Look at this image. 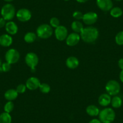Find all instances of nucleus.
I'll list each match as a JSON object with an SVG mask.
<instances>
[{"mask_svg": "<svg viewBox=\"0 0 123 123\" xmlns=\"http://www.w3.org/2000/svg\"><path fill=\"white\" fill-rule=\"evenodd\" d=\"M99 36L98 30L94 27H87L84 28L81 33L80 37L85 42L87 43H94Z\"/></svg>", "mask_w": 123, "mask_h": 123, "instance_id": "1", "label": "nucleus"}, {"mask_svg": "<svg viewBox=\"0 0 123 123\" xmlns=\"http://www.w3.org/2000/svg\"><path fill=\"white\" fill-rule=\"evenodd\" d=\"M11 69V64H10L8 62H4V63H2L1 65V71L4 73H7L9 72Z\"/></svg>", "mask_w": 123, "mask_h": 123, "instance_id": "30", "label": "nucleus"}, {"mask_svg": "<svg viewBox=\"0 0 123 123\" xmlns=\"http://www.w3.org/2000/svg\"><path fill=\"white\" fill-rule=\"evenodd\" d=\"M111 104L113 108H119L122 106L123 100H122L121 98L119 97V96L115 95V96H113V98L111 99Z\"/></svg>", "mask_w": 123, "mask_h": 123, "instance_id": "22", "label": "nucleus"}, {"mask_svg": "<svg viewBox=\"0 0 123 123\" xmlns=\"http://www.w3.org/2000/svg\"><path fill=\"white\" fill-rule=\"evenodd\" d=\"M13 38L9 34H4L0 36V45L3 47H9L12 44Z\"/></svg>", "mask_w": 123, "mask_h": 123, "instance_id": "15", "label": "nucleus"}, {"mask_svg": "<svg viewBox=\"0 0 123 123\" xmlns=\"http://www.w3.org/2000/svg\"><path fill=\"white\" fill-rule=\"evenodd\" d=\"M25 62L26 64L31 69V70L33 71L38 64L39 57L36 53L33 52H30L26 54L25 57Z\"/></svg>", "mask_w": 123, "mask_h": 123, "instance_id": "7", "label": "nucleus"}, {"mask_svg": "<svg viewBox=\"0 0 123 123\" xmlns=\"http://www.w3.org/2000/svg\"><path fill=\"white\" fill-rule=\"evenodd\" d=\"M53 28L51 27L50 25L47 24L40 25L36 30V35L37 37L43 39L49 38L53 35Z\"/></svg>", "mask_w": 123, "mask_h": 123, "instance_id": "3", "label": "nucleus"}, {"mask_svg": "<svg viewBox=\"0 0 123 123\" xmlns=\"http://www.w3.org/2000/svg\"><path fill=\"white\" fill-rule=\"evenodd\" d=\"M115 40L117 45H123V31H121L116 35Z\"/></svg>", "mask_w": 123, "mask_h": 123, "instance_id": "26", "label": "nucleus"}, {"mask_svg": "<svg viewBox=\"0 0 123 123\" xmlns=\"http://www.w3.org/2000/svg\"><path fill=\"white\" fill-rule=\"evenodd\" d=\"M41 83L39 79L35 77H31L28 79L26 81L25 85L28 89L30 91H35L39 88Z\"/></svg>", "mask_w": 123, "mask_h": 123, "instance_id": "13", "label": "nucleus"}, {"mask_svg": "<svg viewBox=\"0 0 123 123\" xmlns=\"http://www.w3.org/2000/svg\"><path fill=\"white\" fill-rule=\"evenodd\" d=\"M67 67L69 69H74L77 68L79 65V61L77 58L74 56H70L66 60Z\"/></svg>", "mask_w": 123, "mask_h": 123, "instance_id": "17", "label": "nucleus"}, {"mask_svg": "<svg viewBox=\"0 0 123 123\" xmlns=\"http://www.w3.org/2000/svg\"><path fill=\"white\" fill-rule=\"evenodd\" d=\"M6 23V21L3 18H0V28L5 27Z\"/></svg>", "mask_w": 123, "mask_h": 123, "instance_id": "32", "label": "nucleus"}, {"mask_svg": "<svg viewBox=\"0 0 123 123\" xmlns=\"http://www.w3.org/2000/svg\"><path fill=\"white\" fill-rule=\"evenodd\" d=\"M12 120L10 113L4 112L0 114V123H12Z\"/></svg>", "mask_w": 123, "mask_h": 123, "instance_id": "24", "label": "nucleus"}, {"mask_svg": "<svg viewBox=\"0 0 123 123\" xmlns=\"http://www.w3.org/2000/svg\"><path fill=\"white\" fill-rule=\"evenodd\" d=\"M71 28L74 31V32L80 33L83 30L84 27L81 22L79 21H74L71 24Z\"/></svg>", "mask_w": 123, "mask_h": 123, "instance_id": "20", "label": "nucleus"}, {"mask_svg": "<svg viewBox=\"0 0 123 123\" xmlns=\"http://www.w3.org/2000/svg\"><path fill=\"white\" fill-rule=\"evenodd\" d=\"M76 1L79 3H85L87 2L88 0H76Z\"/></svg>", "mask_w": 123, "mask_h": 123, "instance_id": "36", "label": "nucleus"}, {"mask_svg": "<svg viewBox=\"0 0 123 123\" xmlns=\"http://www.w3.org/2000/svg\"><path fill=\"white\" fill-rule=\"evenodd\" d=\"M81 39L80 35L77 33H71L68 35L66 39V43L69 47H74L77 45Z\"/></svg>", "mask_w": 123, "mask_h": 123, "instance_id": "11", "label": "nucleus"}, {"mask_svg": "<svg viewBox=\"0 0 123 123\" xmlns=\"http://www.w3.org/2000/svg\"><path fill=\"white\" fill-rule=\"evenodd\" d=\"M98 116L99 119L102 123H112L115 119L116 114L113 109L107 107L101 110Z\"/></svg>", "mask_w": 123, "mask_h": 123, "instance_id": "2", "label": "nucleus"}, {"mask_svg": "<svg viewBox=\"0 0 123 123\" xmlns=\"http://www.w3.org/2000/svg\"><path fill=\"white\" fill-rule=\"evenodd\" d=\"M105 89L109 95L111 96H115L120 92L121 86L117 81L115 80H111L106 83Z\"/></svg>", "mask_w": 123, "mask_h": 123, "instance_id": "5", "label": "nucleus"}, {"mask_svg": "<svg viewBox=\"0 0 123 123\" xmlns=\"http://www.w3.org/2000/svg\"><path fill=\"white\" fill-rule=\"evenodd\" d=\"M27 89V86H26L25 85H24V84H19L16 87V90L18 94H23L25 92Z\"/></svg>", "mask_w": 123, "mask_h": 123, "instance_id": "29", "label": "nucleus"}, {"mask_svg": "<svg viewBox=\"0 0 123 123\" xmlns=\"http://www.w3.org/2000/svg\"><path fill=\"white\" fill-rule=\"evenodd\" d=\"M119 79H120L121 81L123 83V69H122L121 71L119 73Z\"/></svg>", "mask_w": 123, "mask_h": 123, "instance_id": "35", "label": "nucleus"}, {"mask_svg": "<svg viewBox=\"0 0 123 123\" xmlns=\"http://www.w3.org/2000/svg\"><path fill=\"white\" fill-rule=\"evenodd\" d=\"M114 1H121L122 0H114Z\"/></svg>", "mask_w": 123, "mask_h": 123, "instance_id": "39", "label": "nucleus"}, {"mask_svg": "<svg viewBox=\"0 0 123 123\" xmlns=\"http://www.w3.org/2000/svg\"><path fill=\"white\" fill-rule=\"evenodd\" d=\"M86 112L87 115L91 117H96L100 113V109L95 105H89L86 109Z\"/></svg>", "mask_w": 123, "mask_h": 123, "instance_id": "19", "label": "nucleus"}, {"mask_svg": "<svg viewBox=\"0 0 123 123\" xmlns=\"http://www.w3.org/2000/svg\"><path fill=\"white\" fill-rule=\"evenodd\" d=\"M98 7L103 12H109L113 8V2L112 0H97Z\"/></svg>", "mask_w": 123, "mask_h": 123, "instance_id": "12", "label": "nucleus"}, {"mask_svg": "<svg viewBox=\"0 0 123 123\" xmlns=\"http://www.w3.org/2000/svg\"><path fill=\"white\" fill-rule=\"evenodd\" d=\"M54 35L55 38L59 41H63L66 40L68 36V30L65 26L59 25V27L55 28Z\"/></svg>", "mask_w": 123, "mask_h": 123, "instance_id": "10", "label": "nucleus"}, {"mask_svg": "<svg viewBox=\"0 0 123 123\" xmlns=\"http://www.w3.org/2000/svg\"><path fill=\"white\" fill-rule=\"evenodd\" d=\"M37 37V36L36 33L30 31V32H27L25 35L24 39V41L25 42L28 43H33L36 41Z\"/></svg>", "mask_w": 123, "mask_h": 123, "instance_id": "21", "label": "nucleus"}, {"mask_svg": "<svg viewBox=\"0 0 123 123\" xmlns=\"http://www.w3.org/2000/svg\"><path fill=\"white\" fill-rule=\"evenodd\" d=\"M4 1L7 2V3H10V2L13 1V0H4Z\"/></svg>", "mask_w": 123, "mask_h": 123, "instance_id": "38", "label": "nucleus"}, {"mask_svg": "<svg viewBox=\"0 0 123 123\" xmlns=\"http://www.w3.org/2000/svg\"><path fill=\"white\" fill-rule=\"evenodd\" d=\"M18 96V93L16 91V89H8L7 91H6L4 93V98L6 99L7 101H13L15 99L17 98Z\"/></svg>", "mask_w": 123, "mask_h": 123, "instance_id": "18", "label": "nucleus"}, {"mask_svg": "<svg viewBox=\"0 0 123 123\" xmlns=\"http://www.w3.org/2000/svg\"><path fill=\"white\" fill-rule=\"evenodd\" d=\"M49 25L53 28H56L57 27H59L60 25V21L59 19L56 17H53L49 20Z\"/></svg>", "mask_w": 123, "mask_h": 123, "instance_id": "28", "label": "nucleus"}, {"mask_svg": "<svg viewBox=\"0 0 123 123\" xmlns=\"http://www.w3.org/2000/svg\"><path fill=\"white\" fill-rule=\"evenodd\" d=\"M73 16L76 21H79V20H81L83 19V14L80 11H75L73 13Z\"/></svg>", "mask_w": 123, "mask_h": 123, "instance_id": "31", "label": "nucleus"}, {"mask_svg": "<svg viewBox=\"0 0 123 123\" xmlns=\"http://www.w3.org/2000/svg\"><path fill=\"white\" fill-rule=\"evenodd\" d=\"M123 13V11L121 8L119 7H115L110 10V14L111 16L115 18H118L122 16Z\"/></svg>", "mask_w": 123, "mask_h": 123, "instance_id": "23", "label": "nucleus"}, {"mask_svg": "<svg viewBox=\"0 0 123 123\" xmlns=\"http://www.w3.org/2000/svg\"><path fill=\"white\" fill-rule=\"evenodd\" d=\"M98 16L97 14L94 12H89L84 14L83 17V21L84 23L87 25H93L97 21Z\"/></svg>", "mask_w": 123, "mask_h": 123, "instance_id": "9", "label": "nucleus"}, {"mask_svg": "<svg viewBox=\"0 0 123 123\" xmlns=\"http://www.w3.org/2000/svg\"><path fill=\"white\" fill-rule=\"evenodd\" d=\"M118 65L119 67V68H120L121 69H123V59L121 58V59H119L118 62Z\"/></svg>", "mask_w": 123, "mask_h": 123, "instance_id": "33", "label": "nucleus"}, {"mask_svg": "<svg viewBox=\"0 0 123 123\" xmlns=\"http://www.w3.org/2000/svg\"><path fill=\"white\" fill-rule=\"evenodd\" d=\"M16 16L18 21L25 22L30 20L32 16V14L28 9L22 8L18 10L16 13Z\"/></svg>", "mask_w": 123, "mask_h": 123, "instance_id": "8", "label": "nucleus"}, {"mask_svg": "<svg viewBox=\"0 0 123 123\" xmlns=\"http://www.w3.org/2000/svg\"><path fill=\"white\" fill-rule=\"evenodd\" d=\"M111 96L109 95L108 94H103L100 95L98 97V101L99 105H101V106L103 107H107L111 104Z\"/></svg>", "mask_w": 123, "mask_h": 123, "instance_id": "16", "label": "nucleus"}, {"mask_svg": "<svg viewBox=\"0 0 123 123\" xmlns=\"http://www.w3.org/2000/svg\"><path fill=\"white\" fill-rule=\"evenodd\" d=\"M64 1H69V0H64Z\"/></svg>", "mask_w": 123, "mask_h": 123, "instance_id": "40", "label": "nucleus"}, {"mask_svg": "<svg viewBox=\"0 0 123 123\" xmlns=\"http://www.w3.org/2000/svg\"><path fill=\"white\" fill-rule=\"evenodd\" d=\"M5 59L7 62L10 64L17 63L20 59V54L18 51L14 48L9 49L5 54Z\"/></svg>", "mask_w": 123, "mask_h": 123, "instance_id": "6", "label": "nucleus"}, {"mask_svg": "<svg viewBox=\"0 0 123 123\" xmlns=\"http://www.w3.org/2000/svg\"><path fill=\"white\" fill-rule=\"evenodd\" d=\"M7 33L10 35H15L18 31V27L17 24L13 21H9L6 23L5 26Z\"/></svg>", "mask_w": 123, "mask_h": 123, "instance_id": "14", "label": "nucleus"}, {"mask_svg": "<svg viewBox=\"0 0 123 123\" xmlns=\"http://www.w3.org/2000/svg\"><path fill=\"white\" fill-rule=\"evenodd\" d=\"M39 89L40 91L43 94H48L51 91L50 86L48 84L45 83H41Z\"/></svg>", "mask_w": 123, "mask_h": 123, "instance_id": "25", "label": "nucleus"}, {"mask_svg": "<svg viewBox=\"0 0 123 123\" xmlns=\"http://www.w3.org/2000/svg\"><path fill=\"white\" fill-rule=\"evenodd\" d=\"M89 123H102L100 121V119H92V120L90 121Z\"/></svg>", "mask_w": 123, "mask_h": 123, "instance_id": "34", "label": "nucleus"}, {"mask_svg": "<svg viewBox=\"0 0 123 123\" xmlns=\"http://www.w3.org/2000/svg\"><path fill=\"white\" fill-rule=\"evenodd\" d=\"M2 60L1 59V58H0V71H1V65H2Z\"/></svg>", "mask_w": 123, "mask_h": 123, "instance_id": "37", "label": "nucleus"}, {"mask_svg": "<svg viewBox=\"0 0 123 123\" xmlns=\"http://www.w3.org/2000/svg\"><path fill=\"white\" fill-rule=\"evenodd\" d=\"M1 15L2 18H3L6 21H11L16 15L15 7L13 4L10 3L6 4L1 8Z\"/></svg>", "mask_w": 123, "mask_h": 123, "instance_id": "4", "label": "nucleus"}, {"mask_svg": "<svg viewBox=\"0 0 123 123\" xmlns=\"http://www.w3.org/2000/svg\"><path fill=\"white\" fill-rule=\"evenodd\" d=\"M14 109V103L12 101H8L5 104L4 107V112L7 113H10V112L13 111Z\"/></svg>", "mask_w": 123, "mask_h": 123, "instance_id": "27", "label": "nucleus"}]
</instances>
